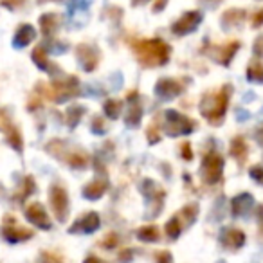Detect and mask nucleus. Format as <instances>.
<instances>
[{"instance_id":"a211bd4d","label":"nucleus","mask_w":263,"mask_h":263,"mask_svg":"<svg viewBox=\"0 0 263 263\" xmlns=\"http://www.w3.org/2000/svg\"><path fill=\"white\" fill-rule=\"evenodd\" d=\"M137 236H139L141 240L154 241V240H157V238H159V233H157V229H155V227H146V229H141Z\"/></svg>"},{"instance_id":"1a4fd4ad","label":"nucleus","mask_w":263,"mask_h":263,"mask_svg":"<svg viewBox=\"0 0 263 263\" xmlns=\"http://www.w3.org/2000/svg\"><path fill=\"white\" fill-rule=\"evenodd\" d=\"M27 218L31 220V222L34 223V226L38 227H44V229H49L51 227V222H49L47 215H45L44 208H42L40 204H33L27 208Z\"/></svg>"},{"instance_id":"f257e3e1","label":"nucleus","mask_w":263,"mask_h":263,"mask_svg":"<svg viewBox=\"0 0 263 263\" xmlns=\"http://www.w3.org/2000/svg\"><path fill=\"white\" fill-rule=\"evenodd\" d=\"M229 96H231V85H226L222 90L205 94L200 103V112L204 117L213 124H220L226 116L227 105H229Z\"/></svg>"},{"instance_id":"2eb2a0df","label":"nucleus","mask_w":263,"mask_h":263,"mask_svg":"<svg viewBox=\"0 0 263 263\" xmlns=\"http://www.w3.org/2000/svg\"><path fill=\"white\" fill-rule=\"evenodd\" d=\"M243 18H245L243 9H229V11L222 16V24L226 27H231V26H236V24H241Z\"/></svg>"},{"instance_id":"39448f33","label":"nucleus","mask_w":263,"mask_h":263,"mask_svg":"<svg viewBox=\"0 0 263 263\" xmlns=\"http://www.w3.org/2000/svg\"><path fill=\"white\" fill-rule=\"evenodd\" d=\"M220 243L231 251H238L245 245V233L240 229H234V227H226L220 233Z\"/></svg>"},{"instance_id":"dca6fc26","label":"nucleus","mask_w":263,"mask_h":263,"mask_svg":"<svg viewBox=\"0 0 263 263\" xmlns=\"http://www.w3.org/2000/svg\"><path fill=\"white\" fill-rule=\"evenodd\" d=\"M34 38V29L31 26H22L18 29V33H16L15 36V45L16 47H22V45L29 44L31 40Z\"/></svg>"},{"instance_id":"f3484780","label":"nucleus","mask_w":263,"mask_h":263,"mask_svg":"<svg viewBox=\"0 0 263 263\" xmlns=\"http://www.w3.org/2000/svg\"><path fill=\"white\" fill-rule=\"evenodd\" d=\"M103 191H105V187L101 186V184H90V186H87L83 190V195L87 198H98V197H101L103 195Z\"/></svg>"},{"instance_id":"a878e982","label":"nucleus","mask_w":263,"mask_h":263,"mask_svg":"<svg viewBox=\"0 0 263 263\" xmlns=\"http://www.w3.org/2000/svg\"><path fill=\"white\" fill-rule=\"evenodd\" d=\"M182 154H184V157H186L187 161H190V159H191V148H190V144H184Z\"/></svg>"},{"instance_id":"412c9836","label":"nucleus","mask_w":263,"mask_h":263,"mask_svg":"<svg viewBox=\"0 0 263 263\" xmlns=\"http://www.w3.org/2000/svg\"><path fill=\"white\" fill-rule=\"evenodd\" d=\"M105 110L108 112V116H110V117H116V116H117V112H119V103L108 101V103H106V106H105Z\"/></svg>"},{"instance_id":"5701e85b","label":"nucleus","mask_w":263,"mask_h":263,"mask_svg":"<svg viewBox=\"0 0 263 263\" xmlns=\"http://www.w3.org/2000/svg\"><path fill=\"white\" fill-rule=\"evenodd\" d=\"M157 263H172V254L170 252H161V254H157Z\"/></svg>"},{"instance_id":"ddd939ff","label":"nucleus","mask_w":263,"mask_h":263,"mask_svg":"<svg viewBox=\"0 0 263 263\" xmlns=\"http://www.w3.org/2000/svg\"><path fill=\"white\" fill-rule=\"evenodd\" d=\"M99 226V216L96 215V213H90V215H87L85 218L78 220L76 223L72 226V231L76 233V231H83V233H92V231H96Z\"/></svg>"},{"instance_id":"f03ea898","label":"nucleus","mask_w":263,"mask_h":263,"mask_svg":"<svg viewBox=\"0 0 263 263\" xmlns=\"http://www.w3.org/2000/svg\"><path fill=\"white\" fill-rule=\"evenodd\" d=\"M137 51L141 54V60L152 63H164L168 60V45H164L161 40H154V42H143L141 45H137Z\"/></svg>"},{"instance_id":"aec40b11","label":"nucleus","mask_w":263,"mask_h":263,"mask_svg":"<svg viewBox=\"0 0 263 263\" xmlns=\"http://www.w3.org/2000/svg\"><path fill=\"white\" fill-rule=\"evenodd\" d=\"M251 177L256 180V182L263 186V166H252V168H251Z\"/></svg>"},{"instance_id":"f8f14e48","label":"nucleus","mask_w":263,"mask_h":263,"mask_svg":"<svg viewBox=\"0 0 263 263\" xmlns=\"http://www.w3.org/2000/svg\"><path fill=\"white\" fill-rule=\"evenodd\" d=\"M155 90H157V94L164 96V98H175L177 94L182 92V87L175 80H161Z\"/></svg>"},{"instance_id":"bb28decb","label":"nucleus","mask_w":263,"mask_h":263,"mask_svg":"<svg viewBox=\"0 0 263 263\" xmlns=\"http://www.w3.org/2000/svg\"><path fill=\"white\" fill-rule=\"evenodd\" d=\"M85 263H99V261H98V259H96V258H88Z\"/></svg>"},{"instance_id":"423d86ee","label":"nucleus","mask_w":263,"mask_h":263,"mask_svg":"<svg viewBox=\"0 0 263 263\" xmlns=\"http://www.w3.org/2000/svg\"><path fill=\"white\" fill-rule=\"evenodd\" d=\"M202 22V13L198 11H190L182 16L180 20H177L175 26H173V31L177 34H186V33H191V31L197 29V26Z\"/></svg>"},{"instance_id":"393cba45","label":"nucleus","mask_w":263,"mask_h":263,"mask_svg":"<svg viewBox=\"0 0 263 263\" xmlns=\"http://www.w3.org/2000/svg\"><path fill=\"white\" fill-rule=\"evenodd\" d=\"M256 216H258V223H259V227L263 229V204L258 208V211H256Z\"/></svg>"},{"instance_id":"b1692460","label":"nucleus","mask_w":263,"mask_h":263,"mask_svg":"<svg viewBox=\"0 0 263 263\" xmlns=\"http://www.w3.org/2000/svg\"><path fill=\"white\" fill-rule=\"evenodd\" d=\"M254 139L258 141V143L263 146V123L259 124L258 128H256V132H254Z\"/></svg>"},{"instance_id":"4be33fe9","label":"nucleus","mask_w":263,"mask_h":263,"mask_svg":"<svg viewBox=\"0 0 263 263\" xmlns=\"http://www.w3.org/2000/svg\"><path fill=\"white\" fill-rule=\"evenodd\" d=\"M252 26H254V27L263 26V8L258 9V11L252 15Z\"/></svg>"},{"instance_id":"6ab92c4d","label":"nucleus","mask_w":263,"mask_h":263,"mask_svg":"<svg viewBox=\"0 0 263 263\" xmlns=\"http://www.w3.org/2000/svg\"><path fill=\"white\" fill-rule=\"evenodd\" d=\"M166 229H168V236L170 238H177L180 234V226H179V218H173L168 222V226H166Z\"/></svg>"},{"instance_id":"9b49d317","label":"nucleus","mask_w":263,"mask_h":263,"mask_svg":"<svg viewBox=\"0 0 263 263\" xmlns=\"http://www.w3.org/2000/svg\"><path fill=\"white\" fill-rule=\"evenodd\" d=\"M247 154H249V146L243 137H234V139L231 141V155H233L240 164H243L245 159H247Z\"/></svg>"},{"instance_id":"9d476101","label":"nucleus","mask_w":263,"mask_h":263,"mask_svg":"<svg viewBox=\"0 0 263 263\" xmlns=\"http://www.w3.org/2000/svg\"><path fill=\"white\" fill-rule=\"evenodd\" d=\"M238 49H240V42H229V44L223 45V47L216 49L215 60L222 63V65H229L231 60H233V56L236 54Z\"/></svg>"},{"instance_id":"7ed1b4c3","label":"nucleus","mask_w":263,"mask_h":263,"mask_svg":"<svg viewBox=\"0 0 263 263\" xmlns=\"http://www.w3.org/2000/svg\"><path fill=\"white\" fill-rule=\"evenodd\" d=\"M202 179L208 184H216L222 179V172H223V157L216 152H211L204 157L202 161Z\"/></svg>"},{"instance_id":"20e7f679","label":"nucleus","mask_w":263,"mask_h":263,"mask_svg":"<svg viewBox=\"0 0 263 263\" xmlns=\"http://www.w3.org/2000/svg\"><path fill=\"white\" fill-rule=\"evenodd\" d=\"M166 119H168V132L172 136H180V134H190L193 132L195 123L191 119H187L186 116L175 112V110H170L166 112Z\"/></svg>"},{"instance_id":"4468645a","label":"nucleus","mask_w":263,"mask_h":263,"mask_svg":"<svg viewBox=\"0 0 263 263\" xmlns=\"http://www.w3.org/2000/svg\"><path fill=\"white\" fill-rule=\"evenodd\" d=\"M247 80L252 83H263V63L259 60H252L247 67Z\"/></svg>"},{"instance_id":"0eeeda50","label":"nucleus","mask_w":263,"mask_h":263,"mask_svg":"<svg viewBox=\"0 0 263 263\" xmlns=\"http://www.w3.org/2000/svg\"><path fill=\"white\" fill-rule=\"evenodd\" d=\"M252 205H254V197L249 193H240L231 202V209H233L234 216H247L251 213Z\"/></svg>"},{"instance_id":"6e6552de","label":"nucleus","mask_w":263,"mask_h":263,"mask_svg":"<svg viewBox=\"0 0 263 263\" xmlns=\"http://www.w3.org/2000/svg\"><path fill=\"white\" fill-rule=\"evenodd\" d=\"M51 200H52V208H54V213L58 215V218L65 220L67 209H69V204H67V193L62 190V187H52Z\"/></svg>"}]
</instances>
